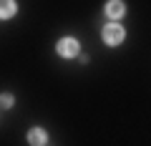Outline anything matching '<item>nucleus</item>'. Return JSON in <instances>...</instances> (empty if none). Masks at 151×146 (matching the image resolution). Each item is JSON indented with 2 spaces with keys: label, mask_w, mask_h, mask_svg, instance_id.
I'll return each mask as SVG.
<instances>
[{
  "label": "nucleus",
  "mask_w": 151,
  "mask_h": 146,
  "mask_svg": "<svg viewBox=\"0 0 151 146\" xmlns=\"http://www.w3.org/2000/svg\"><path fill=\"white\" fill-rule=\"evenodd\" d=\"M101 38H103V43L106 45H119V43H124V38H126V30L119 25V23H108V25H103V30H101Z\"/></svg>",
  "instance_id": "nucleus-1"
},
{
  "label": "nucleus",
  "mask_w": 151,
  "mask_h": 146,
  "mask_svg": "<svg viewBox=\"0 0 151 146\" xmlns=\"http://www.w3.org/2000/svg\"><path fill=\"white\" fill-rule=\"evenodd\" d=\"M78 50H81V43L76 38H60L55 45V53L63 55V58H73V55H78Z\"/></svg>",
  "instance_id": "nucleus-2"
},
{
  "label": "nucleus",
  "mask_w": 151,
  "mask_h": 146,
  "mask_svg": "<svg viewBox=\"0 0 151 146\" xmlns=\"http://www.w3.org/2000/svg\"><path fill=\"white\" fill-rule=\"evenodd\" d=\"M106 15L111 18L113 23L119 20V18L126 15V5H124V0H108L106 3Z\"/></svg>",
  "instance_id": "nucleus-3"
},
{
  "label": "nucleus",
  "mask_w": 151,
  "mask_h": 146,
  "mask_svg": "<svg viewBox=\"0 0 151 146\" xmlns=\"http://www.w3.org/2000/svg\"><path fill=\"white\" fill-rule=\"evenodd\" d=\"M45 141H48V134L43 129H30L28 131V144L30 146H45Z\"/></svg>",
  "instance_id": "nucleus-4"
},
{
  "label": "nucleus",
  "mask_w": 151,
  "mask_h": 146,
  "mask_svg": "<svg viewBox=\"0 0 151 146\" xmlns=\"http://www.w3.org/2000/svg\"><path fill=\"white\" fill-rule=\"evenodd\" d=\"M18 13V3L15 0H0V20H8Z\"/></svg>",
  "instance_id": "nucleus-5"
},
{
  "label": "nucleus",
  "mask_w": 151,
  "mask_h": 146,
  "mask_svg": "<svg viewBox=\"0 0 151 146\" xmlns=\"http://www.w3.org/2000/svg\"><path fill=\"white\" fill-rule=\"evenodd\" d=\"M0 106H3V108H10L13 106V96H10V93H0Z\"/></svg>",
  "instance_id": "nucleus-6"
}]
</instances>
